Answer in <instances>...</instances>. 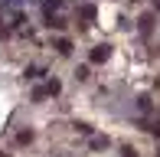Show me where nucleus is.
<instances>
[{
	"instance_id": "nucleus-3",
	"label": "nucleus",
	"mask_w": 160,
	"mask_h": 157,
	"mask_svg": "<svg viewBox=\"0 0 160 157\" xmlns=\"http://www.w3.org/2000/svg\"><path fill=\"white\" fill-rule=\"evenodd\" d=\"M56 49H59L62 56H69V53H72V39H65V36H62V39H56Z\"/></svg>"
},
{
	"instance_id": "nucleus-9",
	"label": "nucleus",
	"mask_w": 160,
	"mask_h": 157,
	"mask_svg": "<svg viewBox=\"0 0 160 157\" xmlns=\"http://www.w3.org/2000/svg\"><path fill=\"white\" fill-rule=\"evenodd\" d=\"M92 147H98V151H101V147H108V138H92Z\"/></svg>"
},
{
	"instance_id": "nucleus-6",
	"label": "nucleus",
	"mask_w": 160,
	"mask_h": 157,
	"mask_svg": "<svg viewBox=\"0 0 160 157\" xmlns=\"http://www.w3.org/2000/svg\"><path fill=\"white\" fill-rule=\"evenodd\" d=\"M59 92H62V85H59V82H56V78H52V82L46 85V95H59Z\"/></svg>"
},
{
	"instance_id": "nucleus-2",
	"label": "nucleus",
	"mask_w": 160,
	"mask_h": 157,
	"mask_svg": "<svg viewBox=\"0 0 160 157\" xmlns=\"http://www.w3.org/2000/svg\"><path fill=\"white\" fill-rule=\"evenodd\" d=\"M78 17L85 20V23H95V17H98V10L92 3H85V7H78Z\"/></svg>"
},
{
	"instance_id": "nucleus-7",
	"label": "nucleus",
	"mask_w": 160,
	"mask_h": 157,
	"mask_svg": "<svg viewBox=\"0 0 160 157\" xmlns=\"http://www.w3.org/2000/svg\"><path fill=\"white\" fill-rule=\"evenodd\" d=\"M17 141H20V144H30V141H33V131H20Z\"/></svg>"
},
{
	"instance_id": "nucleus-4",
	"label": "nucleus",
	"mask_w": 160,
	"mask_h": 157,
	"mask_svg": "<svg viewBox=\"0 0 160 157\" xmlns=\"http://www.w3.org/2000/svg\"><path fill=\"white\" fill-rule=\"evenodd\" d=\"M150 26H154V17H141V33L150 36Z\"/></svg>"
},
{
	"instance_id": "nucleus-11",
	"label": "nucleus",
	"mask_w": 160,
	"mask_h": 157,
	"mask_svg": "<svg viewBox=\"0 0 160 157\" xmlns=\"http://www.w3.org/2000/svg\"><path fill=\"white\" fill-rule=\"evenodd\" d=\"M121 154H124V157H137V151H134V147H121Z\"/></svg>"
},
{
	"instance_id": "nucleus-10",
	"label": "nucleus",
	"mask_w": 160,
	"mask_h": 157,
	"mask_svg": "<svg viewBox=\"0 0 160 157\" xmlns=\"http://www.w3.org/2000/svg\"><path fill=\"white\" fill-rule=\"evenodd\" d=\"M75 131H82V134H92V124H85V121H78V124H75Z\"/></svg>"
},
{
	"instance_id": "nucleus-12",
	"label": "nucleus",
	"mask_w": 160,
	"mask_h": 157,
	"mask_svg": "<svg viewBox=\"0 0 160 157\" xmlns=\"http://www.w3.org/2000/svg\"><path fill=\"white\" fill-rule=\"evenodd\" d=\"M147 131H154V134H157V138H160V121H157V124H154V128H147Z\"/></svg>"
},
{
	"instance_id": "nucleus-1",
	"label": "nucleus",
	"mask_w": 160,
	"mask_h": 157,
	"mask_svg": "<svg viewBox=\"0 0 160 157\" xmlns=\"http://www.w3.org/2000/svg\"><path fill=\"white\" fill-rule=\"evenodd\" d=\"M108 59H111V46H108V43H98V46L88 53V62H92V66H101V62H108Z\"/></svg>"
},
{
	"instance_id": "nucleus-5",
	"label": "nucleus",
	"mask_w": 160,
	"mask_h": 157,
	"mask_svg": "<svg viewBox=\"0 0 160 157\" xmlns=\"http://www.w3.org/2000/svg\"><path fill=\"white\" fill-rule=\"evenodd\" d=\"M59 7H62V0H46V3H42V10L52 13V10H59Z\"/></svg>"
},
{
	"instance_id": "nucleus-13",
	"label": "nucleus",
	"mask_w": 160,
	"mask_h": 157,
	"mask_svg": "<svg viewBox=\"0 0 160 157\" xmlns=\"http://www.w3.org/2000/svg\"><path fill=\"white\" fill-rule=\"evenodd\" d=\"M0 157H7V154H0Z\"/></svg>"
},
{
	"instance_id": "nucleus-8",
	"label": "nucleus",
	"mask_w": 160,
	"mask_h": 157,
	"mask_svg": "<svg viewBox=\"0 0 160 157\" xmlns=\"http://www.w3.org/2000/svg\"><path fill=\"white\" fill-rule=\"evenodd\" d=\"M46 26H52V30H62V26H65V23H62V20H59V17H49V20H46Z\"/></svg>"
}]
</instances>
